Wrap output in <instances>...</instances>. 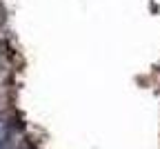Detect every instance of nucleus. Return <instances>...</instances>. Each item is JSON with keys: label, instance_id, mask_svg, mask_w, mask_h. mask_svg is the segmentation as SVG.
<instances>
[{"label": "nucleus", "instance_id": "1", "mask_svg": "<svg viewBox=\"0 0 160 149\" xmlns=\"http://www.w3.org/2000/svg\"><path fill=\"white\" fill-rule=\"evenodd\" d=\"M7 136V122L2 120V118H0V140H2Z\"/></svg>", "mask_w": 160, "mask_h": 149}]
</instances>
